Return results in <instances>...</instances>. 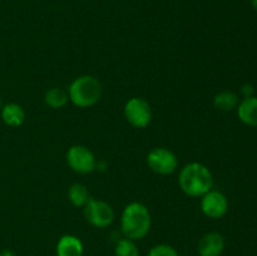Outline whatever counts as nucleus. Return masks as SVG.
<instances>
[{"label":"nucleus","instance_id":"obj_18","mask_svg":"<svg viewBox=\"0 0 257 256\" xmlns=\"http://www.w3.org/2000/svg\"><path fill=\"white\" fill-rule=\"evenodd\" d=\"M253 92H255V89H253V85L250 84V83H245V84L241 87V94L243 95V98L252 97Z\"/></svg>","mask_w":257,"mask_h":256},{"label":"nucleus","instance_id":"obj_9","mask_svg":"<svg viewBox=\"0 0 257 256\" xmlns=\"http://www.w3.org/2000/svg\"><path fill=\"white\" fill-rule=\"evenodd\" d=\"M225 250V238L220 232H207L200 238L197 251L200 256H221Z\"/></svg>","mask_w":257,"mask_h":256},{"label":"nucleus","instance_id":"obj_1","mask_svg":"<svg viewBox=\"0 0 257 256\" xmlns=\"http://www.w3.org/2000/svg\"><path fill=\"white\" fill-rule=\"evenodd\" d=\"M152 216L142 202H131L123 208L120 215V231L130 240L140 241L151 231Z\"/></svg>","mask_w":257,"mask_h":256},{"label":"nucleus","instance_id":"obj_14","mask_svg":"<svg viewBox=\"0 0 257 256\" xmlns=\"http://www.w3.org/2000/svg\"><path fill=\"white\" fill-rule=\"evenodd\" d=\"M67 196L69 202L72 203L74 207H84L90 198L89 191H88L87 186L79 182L73 183V185L68 188Z\"/></svg>","mask_w":257,"mask_h":256},{"label":"nucleus","instance_id":"obj_15","mask_svg":"<svg viewBox=\"0 0 257 256\" xmlns=\"http://www.w3.org/2000/svg\"><path fill=\"white\" fill-rule=\"evenodd\" d=\"M68 100H69L68 92L63 88H50L44 94V103L52 109H60V108L65 107Z\"/></svg>","mask_w":257,"mask_h":256},{"label":"nucleus","instance_id":"obj_11","mask_svg":"<svg viewBox=\"0 0 257 256\" xmlns=\"http://www.w3.org/2000/svg\"><path fill=\"white\" fill-rule=\"evenodd\" d=\"M3 122L13 128L20 127L25 122V110L18 103H7L0 109Z\"/></svg>","mask_w":257,"mask_h":256},{"label":"nucleus","instance_id":"obj_17","mask_svg":"<svg viewBox=\"0 0 257 256\" xmlns=\"http://www.w3.org/2000/svg\"><path fill=\"white\" fill-rule=\"evenodd\" d=\"M147 256H180L177 250L168 243H157L148 251Z\"/></svg>","mask_w":257,"mask_h":256},{"label":"nucleus","instance_id":"obj_8","mask_svg":"<svg viewBox=\"0 0 257 256\" xmlns=\"http://www.w3.org/2000/svg\"><path fill=\"white\" fill-rule=\"evenodd\" d=\"M228 210L227 197L222 192L210 190L201 197V211L208 218H221Z\"/></svg>","mask_w":257,"mask_h":256},{"label":"nucleus","instance_id":"obj_3","mask_svg":"<svg viewBox=\"0 0 257 256\" xmlns=\"http://www.w3.org/2000/svg\"><path fill=\"white\" fill-rule=\"evenodd\" d=\"M102 83L93 75H79L68 88L69 100L78 108L93 107L102 97Z\"/></svg>","mask_w":257,"mask_h":256},{"label":"nucleus","instance_id":"obj_21","mask_svg":"<svg viewBox=\"0 0 257 256\" xmlns=\"http://www.w3.org/2000/svg\"><path fill=\"white\" fill-rule=\"evenodd\" d=\"M3 107V100H2V95H0V109H2Z\"/></svg>","mask_w":257,"mask_h":256},{"label":"nucleus","instance_id":"obj_20","mask_svg":"<svg viewBox=\"0 0 257 256\" xmlns=\"http://www.w3.org/2000/svg\"><path fill=\"white\" fill-rule=\"evenodd\" d=\"M251 4H252L253 9H255L257 12V0H251Z\"/></svg>","mask_w":257,"mask_h":256},{"label":"nucleus","instance_id":"obj_12","mask_svg":"<svg viewBox=\"0 0 257 256\" xmlns=\"http://www.w3.org/2000/svg\"><path fill=\"white\" fill-rule=\"evenodd\" d=\"M238 119L251 127H257V97L243 98L237 105Z\"/></svg>","mask_w":257,"mask_h":256},{"label":"nucleus","instance_id":"obj_5","mask_svg":"<svg viewBox=\"0 0 257 256\" xmlns=\"http://www.w3.org/2000/svg\"><path fill=\"white\" fill-rule=\"evenodd\" d=\"M84 217L89 225L97 228H105L114 221V210L108 202L97 198H89L83 207Z\"/></svg>","mask_w":257,"mask_h":256},{"label":"nucleus","instance_id":"obj_19","mask_svg":"<svg viewBox=\"0 0 257 256\" xmlns=\"http://www.w3.org/2000/svg\"><path fill=\"white\" fill-rule=\"evenodd\" d=\"M0 256H17V255H15L12 250H9V248H5V250L0 251Z\"/></svg>","mask_w":257,"mask_h":256},{"label":"nucleus","instance_id":"obj_4","mask_svg":"<svg viewBox=\"0 0 257 256\" xmlns=\"http://www.w3.org/2000/svg\"><path fill=\"white\" fill-rule=\"evenodd\" d=\"M124 118L132 127L143 128L148 127L152 122V108L150 103L146 99L140 97H132L125 102L124 108H123Z\"/></svg>","mask_w":257,"mask_h":256},{"label":"nucleus","instance_id":"obj_13","mask_svg":"<svg viewBox=\"0 0 257 256\" xmlns=\"http://www.w3.org/2000/svg\"><path fill=\"white\" fill-rule=\"evenodd\" d=\"M238 102L237 94L230 90H222L213 97V107L220 112H231L237 108Z\"/></svg>","mask_w":257,"mask_h":256},{"label":"nucleus","instance_id":"obj_6","mask_svg":"<svg viewBox=\"0 0 257 256\" xmlns=\"http://www.w3.org/2000/svg\"><path fill=\"white\" fill-rule=\"evenodd\" d=\"M147 165L150 170L157 175H172L178 167V158L176 153L168 148L157 147L148 152Z\"/></svg>","mask_w":257,"mask_h":256},{"label":"nucleus","instance_id":"obj_10","mask_svg":"<svg viewBox=\"0 0 257 256\" xmlns=\"http://www.w3.org/2000/svg\"><path fill=\"white\" fill-rule=\"evenodd\" d=\"M83 252H84V246L78 236L67 233L58 240L55 247L57 256H83Z\"/></svg>","mask_w":257,"mask_h":256},{"label":"nucleus","instance_id":"obj_7","mask_svg":"<svg viewBox=\"0 0 257 256\" xmlns=\"http://www.w3.org/2000/svg\"><path fill=\"white\" fill-rule=\"evenodd\" d=\"M67 163L74 172L80 175L92 173L97 168L94 153L83 145H74L67 151Z\"/></svg>","mask_w":257,"mask_h":256},{"label":"nucleus","instance_id":"obj_2","mask_svg":"<svg viewBox=\"0 0 257 256\" xmlns=\"http://www.w3.org/2000/svg\"><path fill=\"white\" fill-rule=\"evenodd\" d=\"M178 185L190 197H202L212 190L213 177L210 168L200 162H191L183 166L178 175Z\"/></svg>","mask_w":257,"mask_h":256},{"label":"nucleus","instance_id":"obj_16","mask_svg":"<svg viewBox=\"0 0 257 256\" xmlns=\"http://www.w3.org/2000/svg\"><path fill=\"white\" fill-rule=\"evenodd\" d=\"M114 256H141L136 241L123 237L115 242Z\"/></svg>","mask_w":257,"mask_h":256}]
</instances>
